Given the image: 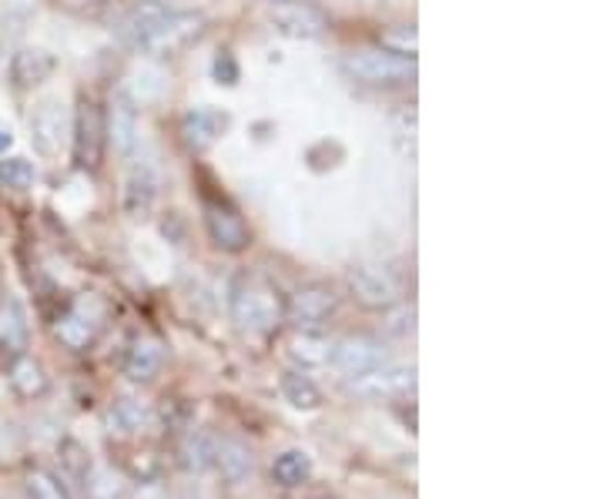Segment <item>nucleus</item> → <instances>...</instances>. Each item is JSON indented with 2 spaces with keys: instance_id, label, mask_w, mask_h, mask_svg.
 Segmentation results:
<instances>
[{
  "instance_id": "nucleus-1",
  "label": "nucleus",
  "mask_w": 603,
  "mask_h": 499,
  "mask_svg": "<svg viewBox=\"0 0 603 499\" xmlns=\"http://www.w3.org/2000/svg\"><path fill=\"white\" fill-rule=\"evenodd\" d=\"M201 31H205V18L201 14L171 11L165 4H155V0L134 4L118 24V34L124 44H131L134 50H145V54H158V57L188 47L191 41L201 37Z\"/></svg>"
},
{
  "instance_id": "nucleus-2",
  "label": "nucleus",
  "mask_w": 603,
  "mask_h": 499,
  "mask_svg": "<svg viewBox=\"0 0 603 499\" xmlns=\"http://www.w3.org/2000/svg\"><path fill=\"white\" fill-rule=\"evenodd\" d=\"M228 311L245 332H272L286 319V298L265 275H238L228 288Z\"/></svg>"
},
{
  "instance_id": "nucleus-3",
  "label": "nucleus",
  "mask_w": 603,
  "mask_h": 499,
  "mask_svg": "<svg viewBox=\"0 0 603 499\" xmlns=\"http://www.w3.org/2000/svg\"><path fill=\"white\" fill-rule=\"evenodd\" d=\"M343 68L353 81L366 88H402L416 78V60L410 57H395L382 47H366L356 50L343 60Z\"/></svg>"
},
{
  "instance_id": "nucleus-4",
  "label": "nucleus",
  "mask_w": 603,
  "mask_h": 499,
  "mask_svg": "<svg viewBox=\"0 0 603 499\" xmlns=\"http://www.w3.org/2000/svg\"><path fill=\"white\" fill-rule=\"evenodd\" d=\"M328 362L339 368L343 379L356 383V379H366V376H372V372L386 368L392 362V352L376 336H346L339 342H332Z\"/></svg>"
},
{
  "instance_id": "nucleus-5",
  "label": "nucleus",
  "mask_w": 603,
  "mask_h": 499,
  "mask_svg": "<svg viewBox=\"0 0 603 499\" xmlns=\"http://www.w3.org/2000/svg\"><path fill=\"white\" fill-rule=\"evenodd\" d=\"M31 145L41 158H57L71 141V114L60 98H44L31 111Z\"/></svg>"
},
{
  "instance_id": "nucleus-6",
  "label": "nucleus",
  "mask_w": 603,
  "mask_h": 499,
  "mask_svg": "<svg viewBox=\"0 0 603 499\" xmlns=\"http://www.w3.org/2000/svg\"><path fill=\"white\" fill-rule=\"evenodd\" d=\"M108 128H104V111L94 98H81L75 121H71V145H75V161L81 168H98L104 155Z\"/></svg>"
},
{
  "instance_id": "nucleus-7",
  "label": "nucleus",
  "mask_w": 603,
  "mask_h": 499,
  "mask_svg": "<svg viewBox=\"0 0 603 499\" xmlns=\"http://www.w3.org/2000/svg\"><path fill=\"white\" fill-rule=\"evenodd\" d=\"M349 292L366 308H389L402 298V279L386 265H353L349 269Z\"/></svg>"
},
{
  "instance_id": "nucleus-8",
  "label": "nucleus",
  "mask_w": 603,
  "mask_h": 499,
  "mask_svg": "<svg viewBox=\"0 0 603 499\" xmlns=\"http://www.w3.org/2000/svg\"><path fill=\"white\" fill-rule=\"evenodd\" d=\"M268 24L292 41H319L328 31L325 11L309 4V0H276L272 11H268Z\"/></svg>"
},
{
  "instance_id": "nucleus-9",
  "label": "nucleus",
  "mask_w": 603,
  "mask_h": 499,
  "mask_svg": "<svg viewBox=\"0 0 603 499\" xmlns=\"http://www.w3.org/2000/svg\"><path fill=\"white\" fill-rule=\"evenodd\" d=\"M335 308H339V295L325 285H302L289 302H286V316L295 329H322Z\"/></svg>"
},
{
  "instance_id": "nucleus-10",
  "label": "nucleus",
  "mask_w": 603,
  "mask_h": 499,
  "mask_svg": "<svg viewBox=\"0 0 603 499\" xmlns=\"http://www.w3.org/2000/svg\"><path fill=\"white\" fill-rule=\"evenodd\" d=\"M353 393L366 396V399H410L416 393V368L389 362L386 368L372 372V376L356 379Z\"/></svg>"
},
{
  "instance_id": "nucleus-11",
  "label": "nucleus",
  "mask_w": 603,
  "mask_h": 499,
  "mask_svg": "<svg viewBox=\"0 0 603 499\" xmlns=\"http://www.w3.org/2000/svg\"><path fill=\"white\" fill-rule=\"evenodd\" d=\"M161 362H165V345L155 336H134L124 352L121 372L131 383H152L161 372Z\"/></svg>"
},
{
  "instance_id": "nucleus-12",
  "label": "nucleus",
  "mask_w": 603,
  "mask_h": 499,
  "mask_svg": "<svg viewBox=\"0 0 603 499\" xmlns=\"http://www.w3.org/2000/svg\"><path fill=\"white\" fill-rule=\"evenodd\" d=\"M205 225H209V235L222 252H242V248H248V238H252L248 225L228 205H215V202L205 205Z\"/></svg>"
},
{
  "instance_id": "nucleus-13",
  "label": "nucleus",
  "mask_w": 603,
  "mask_h": 499,
  "mask_svg": "<svg viewBox=\"0 0 603 499\" xmlns=\"http://www.w3.org/2000/svg\"><path fill=\"white\" fill-rule=\"evenodd\" d=\"M108 128V141L114 145V151L121 158H131L134 148H138V111H134V98L118 94L111 104V124Z\"/></svg>"
},
{
  "instance_id": "nucleus-14",
  "label": "nucleus",
  "mask_w": 603,
  "mask_h": 499,
  "mask_svg": "<svg viewBox=\"0 0 603 499\" xmlns=\"http://www.w3.org/2000/svg\"><path fill=\"white\" fill-rule=\"evenodd\" d=\"M98 319L91 316L88 308H67L64 316H57V322H54V336H57V342L64 345V349H71V352H85V349H91L94 345V339H98Z\"/></svg>"
},
{
  "instance_id": "nucleus-15",
  "label": "nucleus",
  "mask_w": 603,
  "mask_h": 499,
  "mask_svg": "<svg viewBox=\"0 0 603 499\" xmlns=\"http://www.w3.org/2000/svg\"><path fill=\"white\" fill-rule=\"evenodd\" d=\"M155 202H158V174H155V168L152 165L131 168V174L124 181V212L131 218H148Z\"/></svg>"
},
{
  "instance_id": "nucleus-16",
  "label": "nucleus",
  "mask_w": 603,
  "mask_h": 499,
  "mask_svg": "<svg viewBox=\"0 0 603 499\" xmlns=\"http://www.w3.org/2000/svg\"><path fill=\"white\" fill-rule=\"evenodd\" d=\"M225 124H228V117L222 111H215V107H194L181 121V135H185V141L191 148H209V145L219 141V135L225 132Z\"/></svg>"
},
{
  "instance_id": "nucleus-17",
  "label": "nucleus",
  "mask_w": 603,
  "mask_h": 499,
  "mask_svg": "<svg viewBox=\"0 0 603 499\" xmlns=\"http://www.w3.org/2000/svg\"><path fill=\"white\" fill-rule=\"evenodd\" d=\"M222 473V479L228 483H245L255 469V460H252V450L242 443V440H232V435H215V466Z\"/></svg>"
},
{
  "instance_id": "nucleus-18",
  "label": "nucleus",
  "mask_w": 603,
  "mask_h": 499,
  "mask_svg": "<svg viewBox=\"0 0 603 499\" xmlns=\"http://www.w3.org/2000/svg\"><path fill=\"white\" fill-rule=\"evenodd\" d=\"M104 422H108V432L118 435V440H127V435H138L145 426H148V409L145 402L131 399V396H121L108 406L104 412Z\"/></svg>"
},
{
  "instance_id": "nucleus-19",
  "label": "nucleus",
  "mask_w": 603,
  "mask_h": 499,
  "mask_svg": "<svg viewBox=\"0 0 603 499\" xmlns=\"http://www.w3.org/2000/svg\"><path fill=\"white\" fill-rule=\"evenodd\" d=\"M54 75V57L41 47H24L11 57V78L18 88H34Z\"/></svg>"
},
{
  "instance_id": "nucleus-20",
  "label": "nucleus",
  "mask_w": 603,
  "mask_h": 499,
  "mask_svg": "<svg viewBox=\"0 0 603 499\" xmlns=\"http://www.w3.org/2000/svg\"><path fill=\"white\" fill-rule=\"evenodd\" d=\"M289 359L299 368H319L332 359V342L319 329H295L289 339Z\"/></svg>"
},
{
  "instance_id": "nucleus-21",
  "label": "nucleus",
  "mask_w": 603,
  "mask_h": 499,
  "mask_svg": "<svg viewBox=\"0 0 603 499\" xmlns=\"http://www.w3.org/2000/svg\"><path fill=\"white\" fill-rule=\"evenodd\" d=\"M27 336H31V329H27L24 305L14 295L4 298V305H0V342H4L8 352L21 355L27 349Z\"/></svg>"
},
{
  "instance_id": "nucleus-22",
  "label": "nucleus",
  "mask_w": 603,
  "mask_h": 499,
  "mask_svg": "<svg viewBox=\"0 0 603 499\" xmlns=\"http://www.w3.org/2000/svg\"><path fill=\"white\" fill-rule=\"evenodd\" d=\"M11 386H14V393L18 396H24V399H37V396H44L47 393V376H44V365L34 359V355H18L14 362H11Z\"/></svg>"
},
{
  "instance_id": "nucleus-23",
  "label": "nucleus",
  "mask_w": 603,
  "mask_h": 499,
  "mask_svg": "<svg viewBox=\"0 0 603 499\" xmlns=\"http://www.w3.org/2000/svg\"><path fill=\"white\" fill-rule=\"evenodd\" d=\"M309 476H312V460H309V453H302V450H286V453H279V456L272 460V479H276L279 486H286V489L305 486Z\"/></svg>"
},
{
  "instance_id": "nucleus-24",
  "label": "nucleus",
  "mask_w": 603,
  "mask_h": 499,
  "mask_svg": "<svg viewBox=\"0 0 603 499\" xmlns=\"http://www.w3.org/2000/svg\"><path fill=\"white\" fill-rule=\"evenodd\" d=\"M178 456H181V466L188 473H205V469H212L215 466V435H209V432H191V435H185Z\"/></svg>"
},
{
  "instance_id": "nucleus-25",
  "label": "nucleus",
  "mask_w": 603,
  "mask_h": 499,
  "mask_svg": "<svg viewBox=\"0 0 603 499\" xmlns=\"http://www.w3.org/2000/svg\"><path fill=\"white\" fill-rule=\"evenodd\" d=\"M282 396H286V402H289L292 409H299V412H312V409L322 406L319 386H315L309 376H302V372H286V376H282Z\"/></svg>"
},
{
  "instance_id": "nucleus-26",
  "label": "nucleus",
  "mask_w": 603,
  "mask_h": 499,
  "mask_svg": "<svg viewBox=\"0 0 603 499\" xmlns=\"http://www.w3.org/2000/svg\"><path fill=\"white\" fill-rule=\"evenodd\" d=\"M389 128H392V145H395L399 158L413 161L416 158V111L413 107L395 111L392 121H389Z\"/></svg>"
},
{
  "instance_id": "nucleus-27",
  "label": "nucleus",
  "mask_w": 603,
  "mask_h": 499,
  "mask_svg": "<svg viewBox=\"0 0 603 499\" xmlns=\"http://www.w3.org/2000/svg\"><path fill=\"white\" fill-rule=\"evenodd\" d=\"M85 489H88L91 499H121L127 492L124 476L114 473V469H108V466H98V469L91 466L88 476H85Z\"/></svg>"
},
{
  "instance_id": "nucleus-28",
  "label": "nucleus",
  "mask_w": 603,
  "mask_h": 499,
  "mask_svg": "<svg viewBox=\"0 0 603 499\" xmlns=\"http://www.w3.org/2000/svg\"><path fill=\"white\" fill-rule=\"evenodd\" d=\"M37 171L27 158H8L0 161V192H27Z\"/></svg>"
},
{
  "instance_id": "nucleus-29",
  "label": "nucleus",
  "mask_w": 603,
  "mask_h": 499,
  "mask_svg": "<svg viewBox=\"0 0 603 499\" xmlns=\"http://www.w3.org/2000/svg\"><path fill=\"white\" fill-rule=\"evenodd\" d=\"M382 50H389V54H395V57H410V60H416V50H420V34H416V27H410V24L389 27V31L382 34Z\"/></svg>"
},
{
  "instance_id": "nucleus-30",
  "label": "nucleus",
  "mask_w": 603,
  "mask_h": 499,
  "mask_svg": "<svg viewBox=\"0 0 603 499\" xmlns=\"http://www.w3.org/2000/svg\"><path fill=\"white\" fill-rule=\"evenodd\" d=\"M413 326H416V308H413V305H406L402 298H399L395 305L382 308V329H386L389 336L406 339V336L413 332Z\"/></svg>"
},
{
  "instance_id": "nucleus-31",
  "label": "nucleus",
  "mask_w": 603,
  "mask_h": 499,
  "mask_svg": "<svg viewBox=\"0 0 603 499\" xmlns=\"http://www.w3.org/2000/svg\"><path fill=\"white\" fill-rule=\"evenodd\" d=\"M24 486H27V496H31V499H67L60 479L51 476L47 469H31V473L24 476Z\"/></svg>"
},
{
  "instance_id": "nucleus-32",
  "label": "nucleus",
  "mask_w": 603,
  "mask_h": 499,
  "mask_svg": "<svg viewBox=\"0 0 603 499\" xmlns=\"http://www.w3.org/2000/svg\"><path fill=\"white\" fill-rule=\"evenodd\" d=\"M212 78H215V84H225V88H235V84H238L242 71H238V60L232 57V50H222V54L215 57Z\"/></svg>"
},
{
  "instance_id": "nucleus-33",
  "label": "nucleus",
  "mask_w": 603,
  "mask_h": 499,
  "mask_svg": "<svg viewBox=\"0 0 603 499\" xmlns=\"http://www.w3.org/2000/svg\"><path fill=\"white\" fill-rule=\"evenodd\" d=\"M60 453H64V456H60V460H64V466L71 469L78 479H85V476H88V469H91V460H88V453H85L78 443H64V450H60Z\"/></svg>"
},
{
  "instance_id": "nucleus-34",
  "label": "nucleus",
  "mask_w": 603,
  "mask_h": 499,
  "mask_svg": "<svg viewBox=\"0 0 603 499\" xmlns=\"http://www.w3.org/2000/svg\"><path fill=\"white\" fill-rule=\"evenodd\" d=\"M188 419H191V409H188L185 402H178V399H165V406H161V422H165L168 429H185V426H188Z\"/></svg>"
},
{
  "instance_id": "nucleus-35",
  "label": "nucleus",
  "mask_w": 603,
  "mask_h": 499,
  "mask_svg": "<svg viewBox=\"0 0 603 499\" xmlns=\"http://www.w3.org/2000/svg\"><path fill=\"white\" fill-rule=\"evenodd\" d=\"M11 145H14V135H11L8 128H0V155H8Z\"/></svg>"
},
{
  "instance_id": "nucleus-36",
  "label": "nucleus",
  "mask_w": 603,
  "mask_h": 499,
  "mask_svg": "<svg viewBox=\"0 0 603 499\" xmlns=\"http://www.w3.org/2000/svg\"><path fill=\"white\" fill-rule=\"evenodd\" d=\"M75 4H98V0H75Z\"/></svg>"
},
{
  "instance_id": "nucleus-37",
  "label": "nucleus",
  "mask_w": 603,
  "mask_h": 499,
  "mask_svg": "<svg viewBox=\"0 0 603 499\" xmlns=\"http://www.w3.org/2000/svg\"><path fill=\"white\" fill-rule=\"evenodd\" d=\"M312 499H332V496H312Z\"/></svg>"
}]
</instances>
